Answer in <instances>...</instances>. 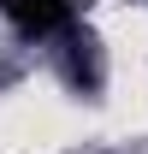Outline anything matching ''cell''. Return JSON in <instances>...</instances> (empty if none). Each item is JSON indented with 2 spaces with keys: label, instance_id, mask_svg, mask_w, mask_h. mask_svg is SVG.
I'll list each match as a JSON object with an SVG mask.
<instances>
[{
  "label": "cell",
  "instance_id": "1",
  "mask_svg": "<svg viewBox=\"0 0 148 154\" xmlns=\"http://www.w3.org/2000/svg\"><path fill=\"white\" fill-rule=\"evenodd\" d=\"M0 12L24 36H54V30H71V18H77L71 0H0Z\"/></svg>",
  "mask_w": 148,
  "mask_h": 154
},
{
  "label": "cell",
  "instance_id": "2",
  "mask_svg": "<svg viewBox=\"0 0 148 154\" xmlns=\"http://www.w3.org/2000/svg\"><path fill=\"white\" fill-rule=\"evenodd\" d=\"M71 83L77 89H101V48L89 36H71Z\"/></svg>",
  "mask_w": 148,
  "mask_h": 154
}]
</instances>
